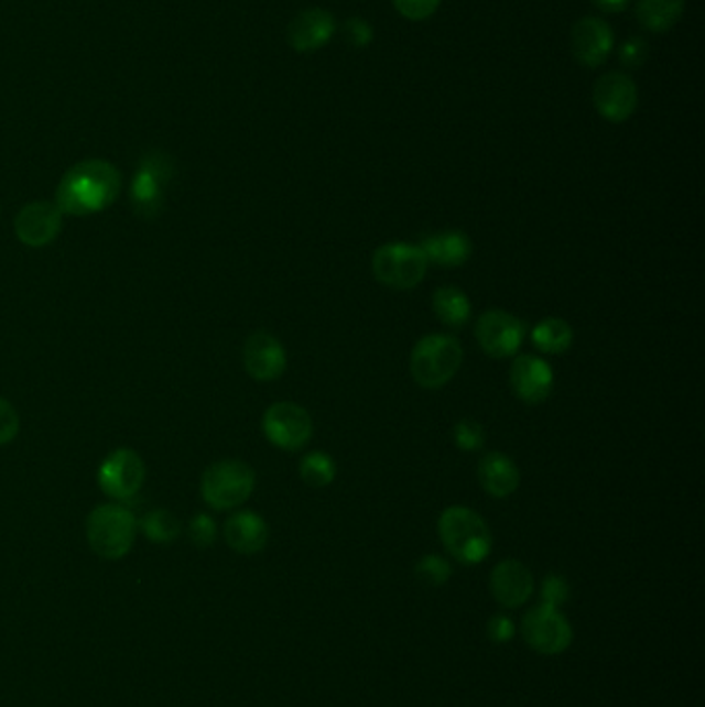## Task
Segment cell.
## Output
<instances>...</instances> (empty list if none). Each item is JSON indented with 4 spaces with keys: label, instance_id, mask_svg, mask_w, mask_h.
<instances>
[{
    "label": "cell",
    "instance_id": "obj_9",
    "mask_svg": "<svg viewBox=\"0 0 705 707\" xmlns=\"http://www.w3.org/2000/svg\"><path fill=\"white\" fill-rule=\"evenodd\" d=\"M100 489L117 501H129L145 482V464L133 449H117L101 461Z\"/></svg>",
    "mask_w": 705,
    "mask_h": 707
},
{
    "label": "cell",
    "instance_id": "obj_29",
    "mask_svg": "<svg viewBox=\"0 0 705 707\" xmlns=\"http://www.w3.org/2000/svg\"><path fill=\"white\" fill-rule=\"evenodd\" d=\"M570 596V586L567 581L561 577V575H549L542 584V598L544 602L542 605H549V607L558 608Z\"/></svg>",
    "mask_w": 705,
    "mask_h": 707
},
{
    "label": "cell",
    "instance_id": "obj_25",
    "mask_svg": "<svg viewBox=\"0 0 705 707\" xmlns=\"http://www.w3.org/2000/svg\"><path fill=\"white\" fill-rule=\"evenodd\" d=\"M143 532L158 544H169L172 540L178 539L181 522L166 509H155L143 520Z\"/></svg>",
    "mask_w": 705,
    "mask_h": 707
},
{
    "label": "cell",
    "instance_id": "obj_13",
    "mask_svg": "<svg viewBox=\"0 0 705 707\" xmlns=\"http://www.w3.org/2000/svg\"><path fill=\"white\" fill-rule=\"evenodd\" d=\"M509 381L521 402L530 405L542 404L553 391V369L546 360L532 354H523L513 360Z\"/></svg>",
    "mask_w": 705,
    "mask_h": 707
},
{
    "label": "cell",
    "instance_id": "obj_6",
    "mask_svg": "<svg viewBox=\"0 0 705 707\" xmlns=\"http://www.w3.org/2000/svg\"><path fill=\"white\" fill-rule=\"evenodd\" d=\"M429 261L419 244L389 242L372 253V273L387 287L412 290L424 280Z\"/></svg>",
    "mask_w": 705,
    "mask_h": 707
},
{
    "label": "cell",
    "instance_id": "obj_33",
    "mask_svg": "<svg viewBox=\"0 0 705 707\" xmlns=\"http://www.w3.org/2000/svg\"><path fill=\"white\" fill-rule=\"evenodd\" d=\"M346 35H348V42L352 44L354 48H362L372 40L367 21L358 18H352L346 23Z\"/></svg>",
    "mask_w": 705,
    "mask_h": 707
},
{
    "label": "cell",
    "instance_id": "obj_10",
    "mask_svg": "<svg viewBox=\"0 0 705 707\" xmlns=\"http://www.w3.org/2000/svg\"><path fill=\"white\" fill-rule=\"evenodd\" d=\"M525 325L516 315L505 311H488L476 323L480 348L492 358H509L520 352Z\"/></svg>",
    "mask_w": 705,
    "mask_h": 707
},
{
    "label": "cell",
    "instance_id": "obj_26",
    "mask_svg": "<svg viewBox=\"0 0 705 707\" xmlns=\"http://www.w3.org/2000/svg\"><path fill=\"white\" fill-rule=\"evenodd\" d=\"M416 577L429 586H443L452 577V565L438 555H426L416 563Z\"/></svg>",
    "mask_w": 705,
    "mask_h": 707
},
{
    "label": "cell",
    "instance_id": "obj_24",
    "mask_svg": "<svg viewBox=\"0 0 705 707\" xmlns=\"http://www.w3.org/2000/svg\"><path fill=\"white\" fill-rule=\"evenodd\" d=\"M301 478L313 489H325L336 480V461L323 452L306 454L301 461Z\"/></svg>",
    "mask_w": 705,
    "mask_h": 707
},
{
    "label": "cell",
    "instance_id": "obj_23",
    "mask_svg": "<svg viewBox=\"0 0 705 707\" xmlns=\"http://www.w3.org/2000/svg\"><path fill=\"white\" fill-rule=\"evenodd\" d=\"M532 341L540 352L565 354L573 346L572 325L558 317H546L532 329Z\"/></svg>",
    "mask_w": 705,
    "mask_h": 707
},
{
    "label": "cell",
    "instance_id": "obj_31",
    "mask_svg": "<svg viewBox=\"0 0 705 707\" xmlns=\"http://www.w3.org/2000/svg\"><path fill=\"white\" fill-rule=\"evenodd\" d=\"M188 534H191V540L195 542V546L207 548L216 540V523L209 515H197L188 525Z\"/></svg>",
    "mask_w": 705,
    "mask_h": 707
},
{
    "label": "cell",
    "instance_id": "obj_14",
    "mask_svg": "<svg viewBox=\"0 0 705 707\" xmlns=\"http://www.w3.org/2000/svg\"><path fill=\"white\" fill-rule=\"evenodd\" d=\"M245 369L257 381H275L288 367L286 350L280 339L268 331L252 334L245 344Z\"/></svg>",
    "mask_w": 705,
    "mask_h": 707
},
{
    "label": "cell",
    "instance_id": "obj_18",
    "mask_svg": "<svg viewBox=\"0 0 705 707\" xmlns=\"http://www.w3.org/2000/svg\"><path fill=\"white\" fill-rule=\"evenodd\" d=\"M224 539L236 553L257 555L268 546V523L254 511H238L224 525Z\"/></svg>",
    "mask_w": 705,
    "mask_h": 707
},
{
    "label": "cell",
    "instance_id": "obj_32",
    "mask_svg": "<svg viewBox=\"0 0 705 707\" xmlns=\"http://www.w3.org/2000/svg\"><path fill=\"white\" fill-rule=\"evenodd\" d=\"M621 63L627 68H639L648 58V44L641 37H629L621 48Z\"/></svg>",
    "mask_w": 705,
    "mask_h": 707
},
{
    "label": "cell",
    "instance_id": "obj_28",
    "mask_svg": "<svg viewBox=\"0 0 705 707\" xmlns=\"http://www.w3.org/2000/svg\"><path fill=\"white\" fill-rule=\"evenodd\" d=\"M19 428H21V422H19L18 410L11 402L0 398V445H7L18 437Z\"/></svg>",
    "mask_w": 705,
    "mask_h": 707
},
{
    "label": "cell",
    "instance_id": "obj_12",
    "mask_svg": "<svg viewBox=\"0 0 705 707\" xmlns=\"http://www.w3.org/2000/svg\"><path fill=\"white\" fill-rule=\"evenodd\" d=\"M594 104L608 122H625L638 108V87L625 73H608L594 85Z\"/></svg>",
    "mask_w": 705,
    "mask_h": 707
},
{
    "label": "cell",
    "instance_id": "obj_20",
    "mask_svg": "<svg viewBox=\"0 0 705 707\" xmlns=\"http://www.w3.org/2000/svg\"><path fill=\"white\" fill-rule=\"evenodd\" d=\"M478 480L490 497L505 499L518 490L521 476L518 466L507 455L490 452L478 464Z\"/></svg>",
    "mask_w": 705,
    "mask_h": 707
},
{
    "label": "cell",
    "instance_id": "obj_34",
    "mask_svg": "<svg viewBox=\"0 0 705 707\" xmlns=\"http://www.w3.org/2000/svg\"><path fill=\"white\" fill-rule=\"evenodd\" d=\"M513 623L511 619H507L505 614H497L490 619L488 623V638L495 641V643H505V641L511 640L513 638Z\"/></svg>",
    "mask_w": 705,
    "mask_h": 707
},
{
    "label": "cell",
    "instance_id": "obj_15",
    "mask_svg": "<svg viewBox=\"0 0 705 707\" xmlns=\"http://www.w3.org/2000/svg\"><path fill=\"white\" fill-rule=\"evenodd\" d=\"M490 591L503 608L523 607L534 594V575L520 561L507 558L490 573Z\"/></svg>",
    "mask_w": 705,
    "mask_h": 707
},
{
    "label": "cell",
    "instance_id": "obj_2",
    "mask_svg": "<svg viewBox=\"0 0 705 707\" xmlns=\"http://www.w3.org/2000/svg\"><path fill=\"white\" fill-rule=\"evenodd\" d=\"M438 536L462 565H478L492 548V534L482 515L468 507H449L438 518Z\"/></svg>",
    "mask_w": 705,
    "mask_h": 707
},
{
    "label": "cell",
    "instance_id": "obj_5",
    "mask_svg": "<svg viewBox=\"0 0 705 707\" xmlns=\"http://www.w3.org/2000/svg\"><path fill=\"white\" fill-rule=\"evenodd\" d=\"M254 470L240 459H221L202 476L203 501L216 511H230L249 501L254 490Z\"/></svg>",
    "mask_w": 705,
    "mask_h": 707
},
{
    "label": "cell",
    "instance_id": "obj_19",
    "mask_svg": "<svg viewBox=\"0 0 705 707\" xmlns=\"http://www.w3.org/2000/svg\"><path fill=\"white\" fill-rule=\"evenodd\" d=\"M419 247L429 263H435L441 268H459L468 263L471 257L470 236L459 230L424 236Z\"/></svg>",
    "mask_w": 705,
    "mask_h": 707
},
{
    "label": "cell",
    "instance_id": "obj_17",
    "mask_svg": "<svg viewBox=\"0 0 705 707\" xmlns=\"http://www.w3.org/2000/svg\"><path fill=\"white\" fill-rule=\"evenodd\" d=\"M336 32V21L332 13L323 9H308L299 13L288 28V42L296 52L319 51L332 40Z\"/></svg>",
    "mask_w": 705,
    "mask_h": 707
},
{
    "label": "cell",
    "instance_id": "obj_11",
    "mask_svg": "<svg viewBox=\"0 0 705 707\" xmlns=\"http://www.w3.org/2000/svg\"><path fill=\"white\" fill-rule=\"evenodd\" d=\"M63 230V211L56 203H28L15 218V235L25 247L40 249L54 242Z\"/></svg>",
    "mask_w": 705,
    "mask_h": 707
},
{
    "label": "cell",
    "instance_id": "obj_1",
    "mask_svg": "<svg viewBox=\"0 0 705 707\" xmlns=\"http://www.w3.org/2000/svg\"><path fill=\"white\" fill-rule=\"evenodd\" d=\"M120 172L106 160H85L67 170L56 188V207L63 216H94L108 209L120 195Z\"/></svg>",
    "mask_w": 705,
    "mask_h": 707
},
{
    "label": "cell",
    "instance_id": "obj_16",
    "mask_svg": "<svg viewBox=\"0 0 705 707\" xmlns=\"http://www.w3.org/2000/svg\"><path fill=\"white\" fill-rule=\"evenodd\" d=\"M612 32L603 19L586 18L573 25V54L586 67H600L612 51Z\"/></svg>",
    "mask_w": 705,
    "mask_h": 707
},
{
    "label": "cell",
    "instance_id": "obj_8",
    "mask_svg": "<svg viewBox=\"0 0 705 707\" xmlns=\"http://www.w3.org/2000/svg\"><path fill=\"white\" fill-rule=\"evenodd\" d=\"M263 433L275 447L299 452L313 437V421L301 405L278 402L263 414Z\"/></svg>",
    "mask_w": 705,
    "mask_h": 707
},
{
    "label": "cell",
    "instance_id": "obj_30",
    "mask_svg": "<svg viewBox=\"0 0 705 707\" xmlns=\"http://www.w3.org/2000/svg\"><path fill=\"white\" fill-rule=\"evenodd\" d=\"M441 0H393L395 9L402 13L403 18L420 19L431 18L437 11Z\"/></svg>",
    "mask_w": 705,
    "mask_h": 707
},
{
    "label": "cell",
    "instance_id": "obj_21",
    "mask_svg": "<svg viewBox=\"0 0 705 707\" xmlns=\"http://www.w3.org/2000/svg\"><path fill=\"white\" fill-rule=\"evenodd\" d=\"M433 311L449 327H464L471 315L470 298L455 286L438 287L433 294Z\"/></svg>",
    "mask_w": 705,
    "mask_h": 707
},
{
    "label": "cell",
    "instance_id": "obj_3",
    "mask_svg": "<svg viewBox=\"0 0 705 707\" xmlns=\"http://www.w3.org/2000/svg\"><path fill=\"white\" fill-rule=\"evenodd\" d=\"M85 534L91 551L101 558L118 561L129 555L137 539V520L129 507L106 503L96 507L87 523Z\"/></svg>",
    "mask_w": 705,
    "mask_h": 707
},
{
    "label": "cell",
    "instance_id": "obj_27",
    "mask_svg": "<svg viewBox=\"0 0 705 707\" xmlns=\"http://www.w3.org/2000/svg\"><path fill=\"white\" fill-rule=\"evenodd\" d=\"M454 440L462 452H478L485 445V431L478 422L464 418L455 424Z\"/></svg>",
    "mask_w": 705,
    "mask_h": 707
},
{
    "label": "cell",
    "instance_id": "obj_35",
    "mask_svg": "<svg viewBox=\"0 0 705 707\" xmlns=\"http://www.w3.org/2000/svg\"><path fill=\"white\" fill-rule=\"evenodd\" d=\"M594 4L605 13H621L622 9H627L629 0H594Z\"/></svg>",
    "mask_w": 705,
    "mask_h": 707
},
{
    "label": "cell",
    "instance_id": "obj_7",
    "mask_svg": "<svg viewBox=\"0 0 705 707\" xmlns=\"http://www.w3.org/2000/svg\"><path fill=\"white\" fill-rule=\"evenodd\" d=\"M521 635L538 654L558 656L572 645L573 629L558 608L538 605L523 614Z\"/></svg>",
    "mask_w": 705,
    "mask_h": 707
},
{
    "label": "cell",
    "instance_id": "obj_4",
    "mask_svg": "<svg viewBox=\"0 0 705 707\" xmlns=\"http://www.w3.org/2000/svg\"><path fill=\"white\" fill-rule=\"evenodd\" d=\"M464 360V348L457 337L431 334L422 337L410 356V371L420 388H445Z\"/></svg>",
    "mask_w": 705,
    "mask_h": 707
},
{
    "label": "cell",
    "instance_id": "obj_22",
    "mask_svg": "<svg viewBox=\"0 0 705 707\" xmlns=\"http://www.w3.org/2000/svg\"><path fill=\"white\" fill-rule=\"evenodd\" d=\"M685 0H639L638 19L650 32L662 34L681 19Z\"/></svg>",
    "mask_w": 705,
    "mask_h": 707
}]
</instances>
